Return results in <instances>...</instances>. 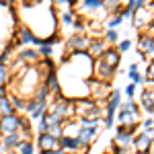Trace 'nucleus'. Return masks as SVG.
Here are the masks:
<instances>
[{"label":"nucleus","instance_id":"1","mask_svg":"<svg viewBox=\"0 0 154 154\" xmlns=\"http://www.w3.org/2000/svg\"><path fill=\"white\" fill-rule=\"evenodd\" d=\"M49 111L58 113L64 121H68V117H72V115H74L76 107H74V103H70L68 99H64L62 95H58V99L54 101V105H51V109H49Z\"/></svg>","mask_w":154,"mask_h":154},{"label":"nucleus","instance_id":"2","mask_svg":"<svg viewBox=\"0 0 154 154\" xmlns=\"http://www.w3.org/2000/svg\"><path fill=\"white\" fill-rule=\"evenodd\" d=\"M23 123H25V119L21 117V115H17V113L4 115V117H0V134H2V136H6V134H12V131L19 130Z\"/></svg>","mask_w":154,"mask_h":154},{"label":"nucleus","instance_id":"3","mask_svg":"<svg viewBox=\"0 0 154 154\" xmlns=\"http://www.w3.org/2000/svg\"><path fill=\"white\" fill-rule=\"evenodd\" d=\"M113 68H109L105 62L101 58H97L95 62H93V76H95L99 82H109L111 78H113Z\"/></svg>","mask_w":154,"mask_h":154},{"label":"nucleus","instance_id":"4","mask_svg":"<svg viewBox=\"0 0 154 154\" xmlns=\"http://www.w3.org/2000/svg\"><path fill=\"white\" fill-rule=\"evenodd\" d=\"M88 45H91V39L86 35H74L68 39V48L74 51V54H86L88 51Z\"/></svg>","mask_w":154,"mask_h":154},{"label":"nucleus","instance_id":"5","mask_svg":"<svg viewBox=\"0 0 154 154\" xmlns=\"http://www.w3.org/2000/svg\"><path fill=\"white\" fill-rule=\"evenodd\" d=\"M152 8L148 6H142V8H136L131 12V19H134V25L136 27H144V25H150L152 23Z\"/></svg>","mask_w":154,"mask_h":154},{"label":"nucleus","instance_id":"6","mask_svg":"<svg viewBox=\"0 0 154 154\" xmlns=\"http://www.w3.org/2000/svg\"><path fill=\"white\" fill-rule=\"evenodd\" d=\"M97 134H99V128H97V125H80V128H78V134H76V138H78L80 144L86 148V146L97 138Z\"/></svg>","mask_w":154,"mask_h":154},{"label":"nucleus","instance_id":"7","mask_svg":"<svg viewBox=\"0 0 154 154\" xmlns=\"http://www.w3.org/2000/svg\"><path fill=\"white\" fill-rule=\"evenodd\" d=\"M39 148H41V152H54V150H60V140L51 138L49 134H39Z\"/></svg>","mask_w":154,"mask_h":154},{"label":"nucleus","instance_id":"8","mask_svg":"<svg viewBox=\"0 0 154 154\" xmlns=\"http://www.w3.org/2000/svg\"><path fill=\"white\" fill-rule=\"evenodd\" d=\"M105 49H107V41L105 39H91V45H88V56L93 60H97V58H101L103 54H105Z\"/></svg>","mask_w":154,"mask_h":154},{"label":"nucleus","instance_id":"9","mask_svg":"<svg viewBox=\"0 0 154 154\" xmlns=\"http://www.w3.org/2000/svg\"><path fill=\"white\" fill-rule=\"evenodd\" d=\"M60 148H62V150L76 152V150H80V148H84V146L80 144V140H78L76 136H62V138H60Z\"/></svg>","mask_w":154,"mask_h":154},{"label":"nucleus","instance_id":"10","mask_svg":"<svg viewBox=\"0 0 154 154\" xmlns=\"http://www.w3.org/2000/svg\"><path fill=\"white\" fill-rule=\"evenodd\" d=\"M134 142V138H131V131H128L123 125H119L117 134H115V146H119V148H128L130 144Z\"/></svg>","mask_w":154,"mask_h":154},{"label":"nucleus","instance_id":"11","mask_svg":"<svg viewBox=\"0 0 154 154\" xmlns=\"http://www.w3.org/2000/svg\"><path fill=\"white\" fill-rule=\"evenodd\" d=\"M150 144H152V140L148 138V134H146V131H140V134L134 138V146H136V150H138V152L148 154V150H150Z\"/></svg>","mask_w":154,"mask_h":154},{"label":"nucleus","instance_id":"12","mask_svg":"<svg viewBox=\"0 0 154 154\" xmlns=\"http://www.w3.org/2000/svg\"><path fill=\"white\" fill-rule=\"evenodd\" d=\"M43 86L49 88V93H60V80H58V72H45L43 76Z\"/></svg>","mask_w":154,"mask_h":154},{"label":"nucleus","instance_id":"13","mask_svg":"<svg viewBox=\"0 0 154 154\" xmlns=\"http://www.w3.org/2000/svg\"><path fill=\"white\" fill-rule=\"evenodd\" d=\"M101 60L105 62V64L109 66V68H113V70H115V68L119 66V60H121V54H119L117 49H105V54L101 56Z\"/></svg>","mask_w":154,"mask_h":154},{"label":"nucleus","instance_id":"14","mask_svg":"<svg viewBox=\"0 0 154 154\" xmlns=\"http://www.w3.org/2000/svg\"><path fill=\"white\" fill-rule=\"evenodd\" d=\"M152 48H154V37L152 35L142 33V35L138 37V51H140V54H148Z\"/></svg>","mask_w":154,"mask_h":154},{"label":"nucleus","instance_id":"15","mask_svg":"<svg viewBox=\"0 0 154 154\" xmlns=\"http://www.w3.org/2000/svg\"><path fill=\"white\" fill-rule=\"evenodd\" d=\"M19 60H23L25 64H33V66H35L37 62H39V54H37L35 49H23V51H21V54H19Z\"/></svg>","mask_w":154,"mask_h":154},{"label":"nucleus","instance_id":"16","mask_svg":"<svg viewBox=\"0 0 154 154\" xmlns=\"http://www.w3.org/2000/svg\"><path fill=\"white\" fill-rule=\"evenodd\" d=\"M119 105H121V93H119L117 88H113V91H111V95H109V105H107V109L117 111Z\"/></svg>","mask_w":154,"mask_h":154},{"label":"nucleus","instance_id":"17","mask_svg":"<svg viewBox=\"0 0 154 154\" xmlns=\"http://www.w3.org/2000/svg\"><path fill=\"white\" fill-rule=\"evenodd\" d=\"M17 41H21V43H33V41H35V35H33V31H31L29 27H21Z\"/></svg>","mask_w":154,"mask_h":154},{"label":"nucleus","instance_id":"18","mask_svg":"<svg viewBox=\"0 0 154 154\" xmlns=\"http://www.w3.org/2000/svg\"><path fill=\"white\" fill-rule=\"evenodd\" d=\"M14 113V107H12V101L6 97V99H0V117H4V115H11Z\"/></svg>","mask_w":154,"mask_h":154},{"label":"nucleus","instance_id":"19","mask_svg":"<svg viewBox=\"0 0 154 154\" xmlns=\"http://www.w3.org/2000/svg\"><path fill=\"white\" fill-rule=\"evenodd\" d=\"M82 8L86 12H95L103 8V0H82Z\"/></svg>","mask_w":154,"mask_h":154},{"label":"nucleus","instance_id":"20","mask_svg":"<svg viewBox=\"0 0 154 154\" xmlns=\"http://www.w3.org/2000/svg\"><path fill=\"white\" fill-rule=\"evenodd\" d=\"M33 101H35V99H33ZM45 113H48V101H45V103H39V101H37V107L33 109V113H29V115L33 119H41Z\"/></svg>","mask_w":154,"mask_h":154},{"label":"nucleus","instance_id":"21","mask_svg":"<svg viewBox=\"0 0 154 154\" xmlns=\"http://www.w3.org/2000/svg\"><path fill=\"white\" fill-rule=\"evenodd\" d=\"M48 134L51 136V138L60 140V138L64 136V123H54V125H49V128H48Z\"/></svg>","mask_w":154,"mask_h":154},{"label":"nucleus","instance_id":"22","mask_svg":"<svg viewBox=\"0 0 154 154\" xmlns=\"http://www.w3.org/2000/svg\"><path fill=\"white\" fill-rule=\"evenodd\" d=\"M154 107V99H152V93L150 91H144L142 93V109H146L150 113V109Z\"/></svg>","mask_w":154,"mask_h":154},{"label":"nucleus","instance_id":"23","mask_svg":"<svg viewBox=\"0 0 154 154\" xmlns=\"http://www.w3.org/2000/svg\"><path fill=\"white\" fill-rule=\"evenodd\" d=\"M35 101H39V103H45L49 99V88H45L43 84H39L37 86V93H35V97H33Z\"/></svg>","mask_w":154,"mask_h":154},{"label":"nucleus","instance_id":"24","mask_svg":"<svg viewBox=\"0 0 154 154\" xmlns=\"http://www.w3.org/2000/svg\"><path fill=\"white\" fill-rule=\"evenodd\" d=\"M35 152V146L31 142H21L17 146V154H33Z\"/></svg>","mask_w":154,"mask_h":154},{"label":"nucleus","instance_id":"25","mask_svg":"<svg viewBox=\"0 0 154 154\" xmlns=\"http://www.w3.org/2000/svg\"><path fill=\"white\" fill-rule=\"evenodd\" d=\"M119 6H121V0H103V8L109 12H117Z\"/></svg>","mask_w":154,"mask_h":154},{"label":"nucleus","instance_id":"26","mask_svg":"<svg viewBox=\"0 0 154 154\" xmlns=\"http://www.w3.org/2000/svg\"><path fill=\"white\" fill-rule=\"evenodd\" d=\"M51 51H54V49H51L49 43H41L37 54H39V58H51Z\"/></svg>","mask_w":154,"mask_h":154},{"label":"nucleus","instance_id":"27","mask_svg":"<svg viewBox=\"0 0 154 154\" xmlns=\"http://www.w3.org/2000/svg\"><path fill=\"white\" fill-rule=\"evenodd\" d=\"M119 107H121V111H128V113H138V105H136L131 99H128L123 105H119Z\"/></svg>","mask_w":154,"mask_h":154},{"label":"nucleus","instance_id":"28","mask_svg":"<svg viewBox=\"0 0 154 154\" xmlns=\"http://www.w3.org/2000/svg\"><path fill=\"white\" fill-rule=\"evenodd\" d=\"M119 39V33L115 31V29H107V33H105V41L107 43H115Z\"/></svg>","mask_w":154,"mask_h":154},{"label":"nucleus","instance_id":"29","mask_svg":"<svg viewBox=\"0 0 154 154\" xmlns=\"http://www.w3.org/2000/svg\"><path fill=\"white\" fill-rule=\"evenodd\" d=\"M103 123H105V128H111V125L115 123V111L107 109V115H105V119H103Z\"/></svg>","mask_w":154,"mask_h":154},{"label":"nucleus","instance_id":"30","mask_svg":"<svg viewBox=\"0 0 154 154\" xmlns=\"http://www.w3.org/2000/svg\"><path fill=\"white\" fill-rule=\"evenodd\" d=\"M8 72H11L8 66L0 64V84H6V80H8Z\"/></svg>","mask_w":154,"mask_h":154},{"label":"nucleus","instance_id":"31","mask_svg":"<svg viewBox=\"0 0 154 154\" xmlns=\"http://www.w3.org/2000/svg\"><path fill=\"white\" fill-rule=\"evenodd\" d=\"M121 23H123V19L115 14L113 19H109V21H107V29H117V27H119V25H121Z\"/></svg>","mask_w":154,"mask_h":154},{"label":"nucleus","instance_id":"32","mask_svg":"<svg viewBox=\"0 0 154 154\" xmlns=\"http://www.w3.org/2000/svg\"><path fill=\"white\" fill-rule=\"evenodd\" d=\"M11 56H12V48H6L2 54H0V64H8V60H11Z\"/></svg>","mask_w":154,"mask_h":154},{"label":"nucleus","instance_id":"33","mask_svg":"<svg viewBox=\"0 0 154 154\" xmlns=\"http://www.w3.org/2000/svg\"><path fill=\"white\" fill-rule=\"evenodd\" d=\"M130 48H131V41H130V39H123V41H119L117 51H119V54H123V51H128Z\"/></svg>","mask_w":154,"mask_h":154},{"label":"nucleus","instance_id":"34","mask_svg":"<svg viewBox=\"0 0 154 154\" xmlns=\"http://www.w3.org/2000/svg\"><path fill=\"white\" fill-rule=\"evenodd\" d=\"M146 80H148V82H154V60L148 64V70H146Z\"/></svg>","mask_w":154,"mask_h":154},{"label":"nucleus","instance_id":"35","mask_svg":"<svg viewBox=\"0 0 154 154\" xmlns=\"http://www.w3.org/2000/svg\"><path fill=\"white\" fill-rule=\"evenodd\" d=\"M150 128H154V117H146L142 121V130L146 131V130H150Z\"/></svg>","mask_w":154,"mask_h":154},{"label":"nucleus","instance_id":"36","mask_svg":"<svg viewBox=\"0 0 154 154\" xmlns=\"http://www.w3.org/2000/svg\"><path fill=\"white\" fill-rule=\"evenodd\" d=\"M62 21L66 25H72L74 23V12H64V14H62Z\"/></svg>","mask_w":154,"mask_h":154},{"label":"nucleus","instance_id":"37","mask_svg":"<svg viewBox=\"0 0 154 154\" xmlns=\"http://www.w3.org/2000/svg\"><path fill=\"white\" fill-rule=\"evenodd\" d=\"M138 74H140V72H138V64H131V66H130V70H128V76H130L131 80H134V78L138 76Z\"/></svg>","mask_w":154,"mask_h":154},{"label":"nucleus","instance_id":"38","mask_svg":"<svg viewBox=\"0 0 154 154\" xmlns=\"http://www.w3.org/2000/svg\"><path fill=\"white\" fill-rule=\"evenodd\" d=\"M134 93H136V84L131 82V84H128V86H125V95L131 99V97H134Z\"/></svg>","mask_w":154,"mask_h":154},{"label":"nucleus","instance_id":"39","mask_svg":"<svg viewBox=\"0 0 154 154\" xmlns=\"http://www.w3.org/2000/svg\"><path fill=\"white\" fill-rule=\"evenodd\" d=\"M48 123H45V121H43V119H39V134H48Z\"/></svg>","mask_w":154,"mask_h":154},{"label":"nucleus","instance_id":"40","mask_svg":"<svg viewBox=\"0 0 154 154\" xmlns=\"http://www.w3.org/2000/svg\"><path fill=\"white\" fill-rule=\"evenodd\" d=\"M8 97V93H6V86L4 84H0V99H6Z\"/></svg>","mask_w":154,"mask_h":154},{"label":"nucleus","instance_id":"41","mask_svg":"<svg viewBox=\"0 0 154 154\" xmlns=\"http://www.w3.org/2000/svg\"><path fill=\"white\" fill-rule=\"evenodd\" d=\"M146 2H148V0H134L136 8H142V6H146Z\"/></svg>","mask_w":154,"mask_h":154},{"label":"nucleus","instance_id":"42","mask_svg":"<svg viewBox=\"0 0 154 154\" xmlns=\"http://www.w3.org/2000/svg\"><path fill=\"white\" fill-rule=\"evenodd\" d=\"M72 25H74V29H76V31H82V29H84V25L80 23V21H74Z\"/></svg>","mask_w":154,"mask_h":154},{"label":"nucleus","instance_id":"43","mask_svg":"<svg viewBox=\"0 0 154 154\" xmlns=\"http://www.w3.org/2000/svg\"><path fill=\"white\" fill-rule=\"evenodd\" d=\"M146 134H148V138L154 142V128H150V130H146Z\"/></svg>","mask_w":154,"mask_h":154},{"label":"nucleus","instance_id":"44","mask_svg":"<svg viewBox=\"0 0 154 154\" xmlns=\"http://www.w3.org/2000/svg\"><path fill=\"white\" fill-rule=\"evenodd\" d=\"M14 0H0V4H4V6H11Z\"/></svg>","mask_w":154,"mask_h":154},{"label":"nucleus","instance_id":"45","mask_svg":"<svg viewBox=\"0 0 154 154\" xmlns=\"http://www.w3.org/2000/svg\"><path fill=\"white\" fill-rule=\"evenodd\" d=\"M51 2H62V4H72L70 0H51Z\"/></svg>","mask_w":154,"mask_h":154},{"label":"nucleus","instance_id":"46","mask_svg":"<svg viewBox=\"0 0 154 154\" xmlns=\"http://www.w3.org/2000/svg\"><path fill=\"white\" fill-rule=\"evenodd\" d=\"M146 56H148V58H152V60H154V48L150 49V51H148V54H146Z\"/></svg>","mask_w":154,"mask_h":154},{"label":"nucleus","instance_id":"47","mask_svg":"<svg viewBox=\"0 0 154 154\" xmlns=\"http://www.w3.org/2000/svg\"><path fill=\"white\" fill-rule=\"evenodd\" d=\"M150 113H152V117H154V107H152V109H150Z\"/></svg>","mask_w":154,"mask_h":154},{"label":"nucleus","instance_id":"48","mask_svg":"<svg viewBox=\"0 0 154 154\" xmlns=\"http://www.w3.org/2000/svg\"><path fill=\"white\" fill-rule=\"evenodd\" d=\"M62 154H68V152H66V150H62Z\"/></svg>","mask_w":154,"mask_h":154},{"label":"nucleus","instance_id":"49","mask_svg":"<svg viewBox=\"0 0 154 154\" xmlns=\"http://www.w3.org/2000/svg\"><path fill=\"white\" fill-rule=\"evenodd\" d=\"M70 2H76V0H70Z\"/></svg>","mask_w":154,"mask_h":154}]
</instances>
